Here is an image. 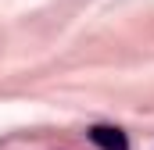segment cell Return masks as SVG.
<instances>
[{
	"mask_svg": "<svg viewBox=\"0 0 154 150\" xmlns=\"http://www.w3.org/2000/svg\"><path fill=\"white\" fill-rule=\"evenodd\" d=\"M90 140H93L100 150H129L125 132L115 129V125H93V129H90Z\"/></svg>",
	"mask_w": 154,
	"mask_h": 150,
	"instance_id": "1",
	"label": "cell"
}]
</instances>
